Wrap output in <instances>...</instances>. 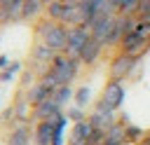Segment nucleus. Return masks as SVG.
I'll return each mask as SVG.
<instances>
[{
	"label": "nucleus",
	"instance_id": "nucleus-1",
	"mask_svg": "<svg viewBox=\"0 0 150 145\" xmlns=\"http://www.w3.org/2000/svg\"><path fill=\"white\" fill-rule=\"evenodd\" d=\"M35 37L40 42H45L54 54H61V51H66V42H68V26L45 16L35 26Z\"/></svg>",
	"mask_w": 150,
	"mask_h": 145
},
{
	"label": "nucleus",
	"instance_id": "nucleus-2",
	"mask_svg": "<svg viewBox=\"0 0 150 145\" xmlns=\"http://www.w3.org/2000/svg\"><path fill=\"white\" fill-rule=\"evenodd\" d=\"M80 58H75V56H68V54H56L54 58H52V63H49V68H47V72L59 82V87L61 84H70L75 77H77V72H80Z\"/></svg>",
	"mask_w": 150,
	"mask_h": 145
},
{
	"label": "nucleus",
	"instance_id": "nucleus-3",
	"mask_svg": "<svg viewBox=\"0 0 150 145\" xmlns=\"http://www.w3.org/2000/svg\"><path fill=\"white\" fill-rule=\"evenodd\" d=\"M122 101H124V87H122V82L120 80H108V84L103 87V94H101V98H98V103H96L94 110H98V112H117L120 105H122Z\"/></svg>",
	"mask_w": 150,
	"mask_h": 145
},
{
	"label": "nucleus",
	"instance_id": "nucleus-4",
	"mask_svg": "<svg viewBox=\"0 0 150 145\" xmlns=\"http://www.w3.org/2000/svg\"><path fill=\"white\" fill-rule=\"evenodd\" d=\"M56 54L45 44V42H35L33 44V49H30V70L33 72H38V77L42 75V72H47V68H49V63H52V58H54Z\"/></svg>",
	"mask_w": 150,
	"mask_h": 145
},
{
	"label": "nucleus",
	"instance_id": "nucleus-5",
	"mask_svg": "<svg viewBox=\"0 0 150 145\" xmlns=\"http://www.w3.org/2000/svg\"><path fill=\"white\" fill-rule=\"evenodd\" d=\"M138 61H141V58H134V56L120 51V54L110 61V80H120V82L127 80V77L134 72V68L138 65Z\"/></svg>",
	"mask_w": 150,
	"mask_h": 145
},
{
	"label": "nucleus",
	"instance_id": "nucleus-6",
	"mask_svg": "<svg viewBox=\"0 0 150 145\" xmlns=\"http://www.w3.org/2000/svg\"><path fill=\"white\" fill-rule=\"evenodd\" d=\"M129 23H131V16H115L112 23H110V28H108V33H105V37H103V47H105V49L120 47L122 37H124L127 30H129Z\"/></svg>",
	"mask_w": 150,
	"mask_h": 145
},
{
	"label": "nucleus",
	"instance_id": "nucleus-7",
	"mask_svg": "<svg viewBox=\"0 0 150 145\" xmlns=\"http://www.w3.org/2000/svg\"><path fill=\"white\" fill-rule=\"evenodd\" d=\"M89 37H91V33H89L87 26H70V28H68V42H66V51H63V54L77 58Z\"/></svg>",
	"mask_w": 150,
	"mask_h": 145
},
{
	"label": "nucleus",
	"instance_id": "nucleus-8",
	"mask_svg": "<svg viewBox=\"0 0 150 145\" xmlns=\"http://www.w3.org/2000/svg\"><path fill=\"white\" fill-rule=\"evenodd\" d=\"M5 140H7V145H30V140H33L30 124L28 122H14Z\"/></svg>",
	"mask_w": 150,
	"mask_h": 145
},
{
	"label": "nucleus",
	"instance_id": "nucleus-9",
	"mask_svg": "<svg viewBox=\"0 0 150 145\" xmlns=\"http://www.w3.org/2000/svg\"><path fill=\"white\" fill-rule=\"evenodd\" d=\"M63 112V108L49 96L47 101H42L40 105H35L33 110H30V119L33 122H45V119H52V117H56V115H61Z\"/></svg>",
	"mask_w": 150,
	"mask_h": 145
},
{
	"label": "nucleus",
	"instance_id": "nucleus-10",
	"mask_svg": "<svg viewBox=\"0 0 150 145\" xmlns=\"http://www.w3.org/2000/svg\"><path fill=\"white\" fill-rule=\"evenodd\" d=\"M103 49H105V47H103V42H101V40L89 37V40H87V44L82 47V51H80V56H77V58H80V63H82V65H94V63L101 58Z\"/></svg>",
	"mask_w": 150,
	"mask_h": 145
},
{
	"label": "nucleus",
	"instance_id": "nucleus-11",
	"mask_svg": "<svg viewBox=\"0 0 150 145\" xmlns=\"http://www.w3.org/2000/svg\"><path fill=\"white\" fill-rule=\"evenodd\" d=\"M91 131H94V126H91L89 119L75 122L73 124V131H70V138H68V145H89Z\"/></svg>",
	"mask_w": 150,
	"mask_h": 145
},
{
	"label": "nucleus",
	"instance_id": "nucleus-12",
	"mask_svg": "<svg viewBox=\"0 0 150 145\" xmlns=\"http://www.w3.org/2000/svg\"><path fill=\"white\" fill-rule=\"evenodd\" d=\"M52 138H54V117L45 119V122H35L33 143L35 145H52Z\"/></svg>",
	"mask_w": 150,
	"mask_h": 145
},
{
	"label": "nucleus",
	"instance_id": "nucleus-13",
	"mask_svg": "<svg viewBox=\"0 0 150 145\" xmlns=\"http://www.w3.org/2000/svg\"><path fill=\"white\" fill-rule=\"evenodd\" d=\"M131 35H136L138 40H145L150 42V19H143V16H131V23H129V30Z\"/></svg>",
	"mask_w": 150,
	"mask_h": 145
},
{
	"label": "nucleus",
	"instance_id": "nucleus-14",
	"mask_svg": "<svg viewBox=\"0 0 150 145\" xmlns=\"http://www.w3.org/2000/svg\"><path fill=\"white\" fill-rule=\"evenodd\" d=\"M49 96H52V89H47V87H45V84H42L40 80H38V82H35V84H33V87H30V89L26 91V98H28L30 108L40 105V103H42V101H47Z\"/></svg>",
	"mask_w": 150,
	"mask_h": 145
},
{
	"label": "nucleus",
	"instance_id": "nucleus-15",
	"mask_svg": "<svg viewBox=\"0 0 150 145\" xmlns=\"http://www.w3.org/2000/svg\"><path fill=\"white\" fill-rule=\"evenodd\" d=\"M87 119L91 122V126H94V129H101V131L110 129V126L117 122V119H115V112H98V110H94Z\"/></svg>",
	"mask_w": 150,
	"mask_h": 145
},
{
	"label": "nucleus",
	"instance_id": "nucleus-16",
	"mask_svg": "<svg viewBox=\"0 0 150 145\" xmlns=\"http://www.w3.org/2000/svg\"><path fill=\"white\" fill-rule=\"evenodd\" d=\"M66 9H68V2H66V0H52V2L45 5V16L52 19V21H59V23H61Z\"/></svg>",
	"mask_w": 150,
	"mask_h": 145
},
{
	"label": "nucleus",
	"instance_id": "nucleus-17",
	"mask_svg": "<svg viewBox=\"0 0 150 145\" xmlns=\"http://www.w3.org/2000/svg\"><path fill=\"white\" fill-rule=\"evenodd\" d=\"M138 2L141 0H110V5H112L117 16H136Z\"/></svg>",
	"mask_w": 150,
	"mask_h": 145
},
{
	"label": "nucleus",
	"instance_id": "nucleus-18",
	"mask_svg": "<svg viewBox=\"0 0 150 145\" xmlns=\"http://www.w3.org/2000/svg\"><path fill=\"white\" fill-rule=\"evenodd\" d=\"M45 12V5L40 0H23V21H33Z\"/></svg>",
	"mask_w": 150,
	"mask_h": 145
},
{
	"label": "nucleus",
	"instance_id": "nucleus-19",
	"mask_svg": "<svg viewBox=\"0 0 150 145\" xmlns=\"http://www.w3.org/2000/svg\"><path fill=\"white\" fill-rule=\"evenodd\" d=\"M52 98H54L61 108H63V105H68V103L73 101V87H70V84H61L59 89H54Z\"/></svg>",
	"mask_w": 150,
	"mask_h": 145
},
{
	"label": "nucleus",
	"instance_id": "nucleus-20",
	"mask_svg": "<svg viewBox=\"0 0 150 145\" xmlns=\"http://www.w3.org/2000/svg\"><path fill=\"white\" fill-rule=\"evenodd\" d=\"M21 70V61H12L5 70H0V82H14V75Z\"/></svg>",
	"mask_w": 150,
	"mask_h": 145
},
{
	"label": "nucleus",
	"instance_id": "nucleus-21",
	"mask_svg": "<svg viewBox=\"0 0 150 145\" xmlns=\"http://www.w3.org/2000/svg\"><path fill=\"white\" fill-rule=\"evenodd\" d=\"M73 98H75V105H77V108H84V105L89 103V98H91L89 87H80V89L73 94Z\"/></svg>",
	"mask_w": 150,
	"mask_h": 145
},
{
	"label": "nucleus",
	"instance_id": "nucleus-22",
	"mask_svg": "<svg viewBox=\"0 0 150 145\" xmlns=\"http://www.w3.org/2000/svg\"><path fill=\"white\" fill-rule=\"evenodd\" d=\"M35 75H38V72H33L30 68H28V70H26V72L21 75V87H23L26 91H28V89H30V87H33V84L38 82V80H35Z\"/></svg>",
	"mask_w": 150,
	"mask_h": 145
},
{
	"label": "nucleus",
	"instance_id": "nucleus-23",
	"mask_svg": "<svg viewBox=\"0 0 150 145\" xmlns=\"http://www.w3.org/2000/svg\"><path fill=\"white\" fill-rule=\"evenodd\" d=\"M124 136H127L129 143H134V140H138V138L143 136V131H141L138 126H129V124H124Z\"/></svg>",
	"mask_w": 150,
	"mask_h": 145
},
{
	"label": "nucleus",
	"instance_id": "nucleus-24",
	"mask_svg": "<svg viewBox=\"0 0 150 145\" xmlns=\"http://www.w3.org/2000/svg\"><path fill=\"white\" fill-rule=\"evenodd\" d=\"M66 117H68L73 124H75V122H82V119H87V117H84V112H82V108H77V105H75V108H70V110L66 112Z\"/></svg>",
	"mask_w": 150,
	"mask_h": 145
},
{
	"label": "nucleus",
	"instance_id": "nucleus-25",
	"mask_svg": "<svg viewBox=\"0 0 150 145\" xmlns=\"http://www.w3.org/2000/svg\"><path fill=\"white\" fill-rule=\"evenodd\" d=\"M136 16H143V19H150V0H141V2H138V9H136Z\"/></svg>",
	"mask_w": 150,
	"mask_h": 145
},
{
	"label": "nucleus",
	"instance_id": "nucleus-26",
	"mask_svg": "<svg viewBox=\"0 0 150 145\" xmlns=\"http://www.w3.org/2000/svg\"><path fill=\"white\" fill-rule=\"evenodd\" d=\"M9 63H12V61H9V56H7V54H0V70H5Z\"/></svg>",
	"mask_w": 150,
	"mask_h": 145
},
{
	"label": "nucleus",
	"instance_id": "nucleus-27",
	"mask_svg": "<svg viewBox=\"0 0 150 145\" xmlns=\"http://www.w3.org/2000/svg\"><path fill=\"white\" fill-rule=\"evenodd\" d=\"M141 145H150V136H148V138H143V140H141Z\"/></svg>",
	"mask_w": 150,
	"mask_h": 145
},
{
	"label": "nucleus",
	"instance_id": "nucleus-28",
	"mask_svg": "<svg viewBox=\"0 0 150 145\" xmlns=\"http://www.w3.org/2000/svg\"><path fill=\"white\" fill-rule=\"evenodd\" d=\"M66 2H73V5H75V2H82V0H66Z\"/></svg>",
	"mask_w": 150,
	"mask_h": 145
},
{
	"label": "nucleus",
	"instance_id": "nucleus-29",
	"mask_svg": "<svg viewBox=\"0 0 150 145\" xmlns=\"http://www.w3.org/2000/svg\"><path fill=\"white\" fill-rule=\"evenodd\" d=\"M30 145H35V143H30Z\"/></svg>",
	"mask_w": 150,
	"mask_h": 145
}]
</instances>
